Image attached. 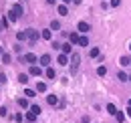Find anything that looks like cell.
<instances>
[{
    "label": "cell",
    "mask_w": 131,
    "mask_h": 123,
    "mask_svg": "<svg viewBox=\"0 0 131 123\" xmlns=\"http://www.w3.org/2000/svg\"><path fill=\"white\" fill-rule=\"evenodd\" d=\"M79 63H81V57H79L77 53H73V55H71V71H73V73L79 69Z\"/></svg>",
    "instance_id": "obj_1"
},
{
    "label": "cell",
    "mask_w": 131,
    "mask_h": 123,
    "mask_svg": "<svg viewBox=\"0 0 131 123\" xmlns=\"http://www.w3.org/2000/svg\"><path fill=\"white\" fill-rule=\"evenodd\" d=\"M22 61H24V63H28V65H32V67H34V63L38 61V57H36L34 53H26V55L22 57Z\"/></svg>",
    "instance_id": "obj_2"
},
{
    "label": "cell",
    "mask_w": 131,
    "mask_h": 123,
    "mask_svg": "<svg viewBox=\"0 0 131 123\" xmlns=\"http://www.w3.org/2000/svg\"><path fill=\"white\" fill-rule=\"evenodd\" d=\"M26 36H28V40L34 45V43L38 40V36H40V34H38V30H34V28H28V30H26Z\"/></svg>",
    "instance_id": "obj_3"
},
{
    "label": "cell",
    "mask_w": 131,
    "mask_h": 123,
    "mask_svg": "<svg viewBox=\"0 0 131 123\" xmlns=\"http://www.w3.org/2000/svg\"><path fill=\"white\" fill-rule=\"evenodd\" d=\"M79 40H81V36H79L77 32H71V34H69V43H71V45H79Z\"/></svg>",
    "instance_id": "obj_4"
},
{
    "label": "cell",
    "mask_w": 131,
    "mask_h": 123,
    "mask_svg": "<svg viewBox=\"0 0 131 123\" xmlns=\"http://www.w3.org/2000/svg\"><path fill=\"white\" fill-rule=\"evenodd\" d=\"M61 50H63V55H73V46H71V43L61 45Z\"/></svg>",
    "instance_id": "obj_5"
},
{
    "label": "cell",
    "mask_w": 131,
    "mask_h": 123,
    "mask_svg": "<svg viewBox=\"0 0 131 123\" xmlns=\"http://www.w3.org/2000/svg\"><path fill=\"white\" fill-rule=\"evenodd\" d=\"M36 117H38V115H34L32 111H26V115H24V119H26L28 123H34V121H36Z\"/></svg>",
    "instance_id": "obj_6"
},
{
    "label": "cell",
    "mask_w": 131,
    "mask_h": 123,
    "mask_svg": "<svg viewBox=\"0 0 131 123\" xmlns=\"http://www.w3.org/2000/svg\"><path fill=\"white\" fill-rule=\"evenodd\" d=\"M38 63H40L42 67H49V65H50V57H49V55H42V57L38 59Z\"/></svg>",
    "instance_id": "obj_7"
},
{
    "label": "cell",
    "mask_w": 131,
    "mask_h": 123,
    "mask_svg": "<svg viewBox=\"0 0 131 123\" xmlns=\"http://www.w3.org/2000/svg\"><path fill=\"white\" fill-rule=\"evenodd\" d=\"M30 75H32V77H40V75H42L40 67H36V65H34V67H30Z\"/></svg>",
    "instance_id": "obj_8"
},
{
    "label": "cell",
    "mask_w": 131,
    "mask_h": 123,
    "mask_svg": "<svg viewBox=\"0 0 131 123\" xmlns=\"http://www.w3.org/2000/svg\"><path fill=\"white\" fill-rule=\"evenodd\" d=\"M77 28H79V32H89V30H91V26H89L87 22H79V26H77Z\"/></svg>",
    "instance_id": "obj_9"
},
{
    "label": "cell",
    "mask_w": 131,
    "mask_h": 123,
    "mask_svg": "<svg viewBox=\"0 0 131 123\" xmlns=\"http://www.w3.org/2000/svg\"><path fill=\"white\" fill-rule=\"evenodd\" d=\"M47 103H49V105H57V103H59V97H57V95H49V97H47Z\"/></svg>",
    "instance_id": "obj_10"
},
{
    "label": "cell",
    "mask_w": 131,
    "mask_h": 123,
    "mask_svg": "<svg viewBox=\"0 0 131 123\" xmlns=\"http://www.w3.org/2000/svg\"><path fill=\"white\" fill-rule=\"evenodd\" d=\"M57 63H59V65H63V67H65L67 63H69V57H67V55H59V59H57Z\"/></svg>",
    "instance_id": "obj_11"
},
{
    "label": "cell",
    "mask_w": 131,
    "mask_h": 123,
    "mask_svg": "<svg viewBox=\"0 0 131 123\" xmlns=\"http://www.w3.org/2000/svg\"><path fill=\"white\" fill-rule=\"evenodd\" d=\"M99 53H101V50H99L97 46H93V48L89 50V57H91V59H97V57H99Z\"/></svg>",
    "instance_id": "obj_12"
},
{
    "label": "cell",
    "mask_w": 131,
    "mask_h": 123,
    "mask_svg": "<svg viewBox=\"0 0 131 123\" xmlns=\"http://www.w3.org/2000/svg\"><path fill=\"white\" fill-rule=\"evenodd\" d=\"M12 10L16 12V16H22V12H24V10H22V4H14V6H12Z\"/></svg>",
    "instance_id": "obj_13"
},
{
    "label": "cell",
    "mask_w": 131,
    "mask_h": 123,
    "mask_svg": "<svg viewBox=\"0 0 131 123\" xmlns=\"http://www.w3.org/2000/svg\"><path fill=\"white\" fill-rule=\"evenodd\" d=\"M40 38H45V40H50V38H52V32H50V30H42V32H40Z\"/></svg>",
    "instance_id": "obj_14"
},
{
    "label": "cell",
    "mask_w": 131,
    "mask_h": 123,
    "mask_svg": "<svg viewBox=\"0 0 131 123\" xmlns=\"http://www.w3.org/2000/svg\"><path fill=\"white\" fill-rule=\"evenodd\" d=\"M107 113H111V115H117L119 111H117V107H115L113 103H109V105H107Z\"/></svg>",
    "instance_id": "obj_15"
},
{
    "label": "cell",
    "mask_w": 131,
    "mask_h": 123,
    "mask_svg": "<svg viewBox=\"0 0 131 123\" xmlns=\"http://www.w3.org/2000/svg\"><path fill=\"white\" fill-rule=\"evenodd\" d=\"M36 91H38V93H45V91H47V83H42V81L36 83Z\"/></svg>",
    "instance_id": "obj_16"
},
{
    "label": "cell",
    "mask_w": 131,
    "mask_h": 123,
    "mask_svg": "<svg viewBox=\"0 0 131 123\" xmlns=\"http://www.w3.org/2000/svg\"><path fill=\"white\" fill-rule=\"evenodd\" d=\"M16 38H18V40H28V36H26V30L16 32Z\"/></svg>",
    "instance_id": "obj_17"
},
{
    "label": "cell",
    "mask_w": 131,
    "mask_h": 123,
    "mask_svg": "<svg viewBox=\"0 0 131 123\" xmlns=\"http://www.w3.org/2000/svg\"><path fill=\"white\" fill-rule=\"evenodd\" d=\"M59 14H61V16H67V14H69V8H67L65 4H61V6H59Z\"/></svg>",
    "instance_id": "obj_18"
},
{
    "label": "cell",
    "mask_w": 131,
    "mask_h": 123,
    "mask_svg": "<svg viewBox=\"0 0 131 123\" xmlns=\"http://www.w3.org/2000/svg\"><path fill=\"white\" fill-rule=\"evenodd\" d=\"M50 30H61V22L59 20H52L50 22Z\"/></svg>",
    "instance_id": "obj_19"
},
{
    "label": "cell",
    "mask_w": 131,
    "mask_h": 123,
    "mask_svg": "<svg viewBox=\"0 0 131 123\" xmlns=\"http://www.w3.org/2000/svg\"><path fill=\"white\" fill-rule=\"evenodd\" d=\"M97 75H99V77H105V75H107V67H103V65H101V67L97 69Z\"/></svg>",
    "instance_id": "obj_20"
},
{
    "label": "cell",
    "mask_w": 131,
    "mask_h": 123,
    "mask_svg": "<svg viewBox=\"0 0 131 123\" xmlns=\"http://www.w3.org/2000/svg\"><path fill=\"white\" fill-rule=\"evenodd\" d=\"M14 20H18V16H16L14 10H10V12H8V22H14Z\"/></svg>",
    "instance_id": "obj_21"
},
{
    "label": "cell",
    "mask_w": 131,
    "mask_h": 123,
    "mask_svg": "<svg viewBox=\"0 0 131 123\" xmlns=\"http://www.w3.org/2000/svg\"><path fill=\"white\" fill-rule=\"evenodd\" d=\"M18 105H20L22 109H26V107H28V101H26L24 97H20V99H18Z\"/></svg>",
    "instance_id": "obj_22"
},
{
    "label": "cell",
    "mask_w": 131,
    "mask_h": 123,
    "mask_svg": "<svg viewBox=\"0 0 131 123\" xmlns=\"http://www.w3.org/2000/svg\"><path fill=\"white\" fill-rule=\"evenodd\" d=\"M24 95H26L28 99H32V97H36V93H34L32 89H24Z\"/></svg>",
    "instance_id": "obj_23"
},
{
    "label": "cell",
    "mask_w": 131,
    "mask_h": 123,
    "mask_svg": "<svg viewBox=\"0 0 131 123\" xmlns=\"http://www.w3.org/2000/svg\"><path fill=\"white\" fill-rule=\"evenodd\" d=\"M47 77H49V79H54V77H57V73H54V69H50V67L47 69Z\"/></svg>",
    "instance_id": "obj_24"
},
{
    "label": "cell",
    "mask_w": 131,
    "mask_h": 123,
    "mask_svg": "<svg viewBox=\"0 0 131 123\" xmlns=\"http://www.w3.org/2000/svg\"><path fill=\"white\" fill-rule=\"evenodd\" d=\"M115 119H117L119 123H123V121H125V113H121V111H119V113L115 115Z\"/></svg>",
    "instance_id": "obj_25"
},
{
    "label": "cell",
    "mask_w": 131,
    "mask_h": 123,
    "mask_svg": "<svg viewBox=\"0 0 131 123\" xmlns=\"http://www.w3.org/2000/svg\"><path fill=\"white\" fill-rule=\"evenodd\" d=\"M18 81H20L22 85H26V83H28V75H18Z\"/></svg>",
    "instance_id": "obj_26"
},
{
    "label": "cell",
    "mask_w": 131,
    "mask_h": 123,
    "mask_svg": "<svg viewBox=\"0 0 131 123\" xmlns=\"http://www.w3.org/2000/svg\"><path fill=\"white\" fill-rule=\"evenodd\" d=\"M117 79H119V81H123V83H125V81H129V77H127V75H125L123 71H121V73L117 75Z\"/></svg>",
    "instance_id": "obj_27"
},
{
    "label": "cell",
    "mask_w": 131,
    "mask_h": 123,
    "mask_svg": "<svg viewBox=\"0 0 131 123\" xmlns=\"http://www.w3.org/2000/svg\"><path fill=\"white\" fill-rule=\"evenodd\" d=\"M79 45H81V46H89V38H87V36H81Z\"/></svg>",
    "instance_id": "obj_28"
},
{
    "label": "cell",
    "mask_w": 131,
    "mask_h": 123,
    "mask_svg": "<svg viewBox=\"0 0 131 123\" xmlns=\"http://www.w3.org/2000/svg\"><path fill=\"white\" fill-rule=\"evenodd\" d=\"M121 65L125 67V65H131V59L129 57H121Z\"/></svg>",
    "instance_id": "obj_29"
},
{
    "label": "cell",
    "mask_w": 131,
    "mask_h": 123,
    "mask_svg": "<svg viewBox=\"0 0 131 123\" xmlns=\"http://www.w3.org/2000/svg\"><path fill=\"white\" fill-rule=\"evenodd\" d=\"M30 111H32L34 115H40V107H38V105H32V107H30Z\"/></svg>",
    "instance_id": "obj_30"
},
{
    "label": "cell",
    "mask_w": 131,
    "mask_h": 123,
    "mask_svg": "<svg viewBox=\"0 0 131 123\" xmlns=\"http://www.w3.org/2000/svg\"><path fill=\"white\" fill-rule=\"evenodd\" d=\"M2 63H10V55H8V53L2 55Z\"/></svg>",
    "instance_id": "obj_31"
},
{
    "label": "cell",
    "mask_w": 131,
    "mask_h": 123,
    "mask_svg": "<svg viewBox=\"0 0 131 123\" xmlns=\"http://www.w3.org/2000/svg\"><path fill=\"white\" fill-rule=\"evenodd\" d=\"M6 26H8V20H6V18H4V20H0V28H6Z\"/></svg>",
    "instance_id": "obj_32"
},
{
    "label": "cell",
    "mask_w": 131,
    "mask_h": 123,
    "mask_svg": "<svg viewBox=\"0 0 131 123\" xmlns=\"http://www.w3.org/2000/svg\"><path fill=\"white\" fill-rule=\"evenodd\" d=\"M119 4H121V0H111V6H113V8H117Z\"/></svg>",
    "instance_id": "obj_33"
},
{
    "label": "cell",
    "mask_w": 131,
    "mask_h": 123,
    "mask_svg": "<svg viewBox=\"0 0 131 123\" xmlns=\"http://www.w3.org/2000/svg\"><path fill=\"white\" fill-rule=\"evenodd\" d=\"M6 113H8V111H6V107H0V115H2V117H6Z\"/></svg>",
    "instance_id": "obj_34"
},
{
    "label": "cell",
    "mask_w": 131,
    "mask_h": 123,
    "mask_svg": "<svg viewBox=\"0 0 131 123\" xmlns=\"http://www.w3.org/2000/svg\"><path fill=\"white\" fill-rule=\"evenodd\" d=\"M14 119H16V121H22L24 117H22V113H16V115H14Z\"/></svg>",
    "instance_id": "obj_35"
},
{
    "label": "cell",
    "mask_w": 131,
    "mask_h": 123,
    "mask_svg": "<svg viewBox=\"0 0 131 123\" xmlns=\"http://www.w3.org/2000/svg\"><path fill=\"white\" fill-rule=\"evenodd\" d=\"M63 2H65V6H67V4H71V2H73V0H63Z\"/></svg>",
    "instance_id": "obj_36"
},
{
    "label": "cell",
    "mask_w": 131,
    "mask_h": 123,
    "mask_svg": "<svg viewBox=\"0 0 131 123\" xmlns=\"http://www.w3.org/2000/svg\"><path fill=\"white\" fill-rule=\"evenodd\" d=\"M47 2H49V4H54V2H57V0H47Z\"/></svg>",
    "instance_id": "obj_37"
},
{
    "label": "cell",
    "mask_w": 131,
    "mask_h": 123,
    "mask_svg": "<svg viewBox=\"0 0 131 123\" xmlns=\"http://www.w3.org/2000/svg\"><path fill=\"white\" fill-rule=\"evenodd\" d=\"M127 115H129V117H131V107H129V109H127Z\"/></svg>",
    "instance_id": "obj_38"
},
{
    "label": "cell",
    "mask_w": 131,
    "mask_h": 123,
    "mask_svg": "<svg viewBox=\"0 0 131 123\" xmlns=\"http://www.w3.org/2000/svg\"><path fill=\"white\" fill-rule=\"evenodd\" d=\"M73 2H75V4H81V0H73Z\"/></svg>",
    "instance_id": "obj_39"
},
{
    "label": "cell",
    "mask_w": 131,
    "mask_h": 123,
    "mask_svg": "<svg viewBox=\"0 0 131 123\" xmlns=\"http://www.w3.org/2000/svg\"><path fill=\"white\" fill-rule=\"evenodd\" d=\"M129 107H131V99H129Z\"/></svg>",
    "instance_id": "obj_40"
},
{
    "label": "cell",
    "mask_w": 131,
    "mask_h": 123,
    "mask_svg": "<svg viewBox=\"0 0 131 123\" xmlns=\"http://www.w3.org/2000/svg\"><path fill=\"white\" fill-rule=\"evenodd\" d=\"M129 50H131V43H129Z\"/></svg>",
    "instance_id": "obj_41"
},
{
    "label": "cell",
    "mask_w": 131,
    "mask_h": 123,
    "mask_svg": "<svg viewBox=\"0 0 131 123\" xmlns=\"http://www.w3.org/2000/svg\"><path fill=\"white\" fill-rule=\"evenodd\" d=\"M129 81H131V75H129Z\"/></svg>",
    "instance_id": "obj_42"
}]
</instances>
